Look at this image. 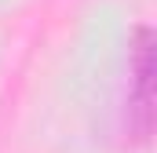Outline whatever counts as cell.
<instances>
[{
	"label": "cell",
	"mask_w": 157,
	"mask_h": 153,
	"mask_svg": "<svg viewBox=\"0 0 157 153\" xmlns=\"http://www.w3.org/2000/svg\"><path fill=\"white\" fill-rule=\"evenodd\" d=\"M150 29L143 26L132 44V88L135 99L128 102V124L135 120V135L146 139L150 135V120H154V51H150Z\"/></svg>",
	"instance_id": "cell-1"
}]
</instances>
